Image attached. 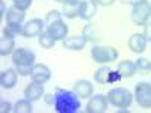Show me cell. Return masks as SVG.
<instances>
[{
  "label": "cell",
  "instance_id": "obj_1",
  "mask_svg": "<svg viewBox=\"0 0 151 113\" xmlns=\"http://www.w3.org/2000/svg\"><path fill=\"white\" fill-rule=\"evenodd\" d=\"M55 109L59 113H74L80 109L79 95L74 91H64L58 89L55 95Z\"/></svg>",
  "mask_w": 151,
  "mask_h": 113
},
{
  "label": "cell",
  "instance_id": "obj_2",
  "mask_svg": "<svg viewBox=\"0 0 151 113\" xmlns=\"http://www.w3.org/2000/svg\"><path fill=\"white\" fill-rule=\"evenodd\" d=\"M12 64L20 75H30L32 67L35 65V53L29 48H15L12 53Z\"/></svg>",
  "mask_w": 151,
  "mask_h": 113
},
{
  "label": "cell",
  "instance_id": "obj_3",
  "mask_svg": "<svg viewBox=\"0 0 151 113\" xmlns=\"http://www.w3.org/2000/svg\"><path fill=\"white\" fill-rule=\"evenodd\" d=\"M106 98L109 104L113 107H119V109H129L132 101H133V95L125 89V87H113L106 94Z\"/></svg>",
  "mask_w": 151,
  "mask_h": 113
},
{
  "label": "cell",
  "instance_id": "obj_4",
  "mask_svg": "<svg viewBox=\"0 0 151 113\" xmlns=\"http://www.w3.org/2000/svg\"><path fill=\"white\" fill-rule=\"evenodd\" d=\"M91 57L100 65H106L118 59V50L110 45H94L91 48Z\"/></svg>",
  "mask_w": 151,
  "mask_h": 113
},
{
  "label": "cell",
  "instance_id": "obj_5",
  "mask_svg": "<svg viewBox=\"0 0 151 113\" xmlns=\"http://www.w3.org/2000/svg\"><path fill=\"white\" fill-rule=\"evenodd\" d=\"M134 98L136 103L144 109H151V83L141 82L134 86Z\"/></svg>",
  "mask_w": 151,
  "mask_h": 113
},
{
  "label": "cell",
  "instance_id": "obj_6",
  "mask_svg": "<svg viewBox=\"0 0 151 113\" xmlns=\"http://www.w3.org/2000/svg\"><path fill=\"white\" fill-rule=\"evenodd\" d=\"M151 18V3L144 2L141 5H136L132 9V21L136 26H145Z\"/></svg>",
  "mask_w": 151,
  "mask_h": 113
},
{
  "label": "cell",
  "instance_id": "obj_7",
  "mask_svg": "<svg viewBox=\"0 0 151 113\" xmlns=\"http://www.w3.org/2000/svg\"><path fill=\"white\" fill-rule=\"evenodd\" d=\"M107 104H109V101H107L106 95L98 94V95L91 97V99L88 101L85 110L88 113H104L107 110Z\"/></svg>",
  "mask_w": 151,
  "mask_h": 113
},
{
  "label": "cell",
  "instance_id": "obj_8",
  "mask_svg": "<svg viewBox=\"0 0 151 113\" xmlns=\"http://www.w3.org/2000/svg\"><path fill=\"white\" fill-rule=\"evenodd\" d=\"M44 21L40 18H32L29 20L26 24L23 26V36L26 38H35V36H40L44 30Z\"/></svg>",
  "mask_w": 151,
  "mask_h": 113
},
{
  "label": "cell",
  "instance_id": "obj_9",
  "mask_svg": "<svg viewBox=\"0 0 151 113\" xmlns=\"http://www.w3.org/2000/svg\"><path fill=\"white\" fill-rule=\"evenodd\" d=\"M30 77L35 82L47 83L50 79H52V71H50V68L44 64H35L32 67V71H30Z\"/></svg>",
  "mask_w": 151,
  "mask_h": 113
},
{
  "label": "cell",
  "instance_id": "obj_10",
  "mask_svg": "<svg viewBox=\"0 0 151 113\" xmlns=\"http://www.w3.org/2000/svg\"><path fill=\"white\" fill-rule=\"evenodd\" d=\"M44 95V83H40V82H35L32 80L27 86L26 89H24V97L30 101H38V99H41V97Z\"/></svg>",
  "mask_w": 151,
  "mask_h": 113
},
{
  "label": "cell",
  "instance_id": "obj_11",
  "mask_svg": "<svg viewBox=\"0 0 151 113\" xmlns=\"http://www.w3.org/2000/svg\"><path fill=\"white\" fill-rule=\"evenodd\" d=\"M18 80V72L15 68H6L0 74V84H2L3 89H12L15 87Z\"/></svg>",
  "mask_w": 151,
  "mask_h": 113
},
{
  "label": "cell",
  "instance_id": "obj_12",
  "mask_svg": "<svg viewBox=\"0 0 151 113\" xmlns=\"http://www.w3.org/2000/svg\"><path fill=\"white\" fill-rule=\"evenodd\" d=\"M129 48L132 50V51L134 54H142L145 51V48H147V39H145V36L144 33H133L130 38H129Z\"/></svg>",
  "mask_w": 151,
  "mask_h": 113
},
{
  "label": "cell",
  "instance_id": "obj_13",
  "mask_svg": "<svg viewBox=\"0 0 151 113\" xmlns=\"http://www.w3.org/2000/svg\"><path fill=\"white\" fill-rule=\"evenodd\" d=\"M47 32L52 35L56 41H64L65 38L68 36V26L65 21H56L53 24H50L47 26Z\"/></svg>",
  "mask_w": 151,
  "mask_h": 113
},
{
  "label": "cell",
  "instance_id": "obj_14",
  "mask_svg": "<svg viewBox=\"0 0 151 113\" xmlns=\"http://www.w3.org/2000/svg\"><path fill=\"white\" fill-rule=\"evenodd\" d=\"M97 2L95 0H83L82 5H80V12H79V18L85 20V21H89L94 18L95 12H97Z\"/></svg>",
  "mask_w": 151,
  "mask_h": 113
},
{
  "label": "cell",
  "instance_id": "obj_15",
  "mask_svg": "<svg viewBox=\"0 0 151 113\" xmlns=\"http://www.w3.org/2000/svg\"><path fill=\"white\" fill-rule=\"evenodd\" d=\"M86 45V39L82 35H74V36H67L64 41H62V47L67 50H73V51H79L83 50Z\"/></svg>",
  "mask_w": 151,
  "mask_h": 113
},
{
  "label": "cell",
  "instance_id": "obj_16",
  "mask_svg": "<svg viewBox=\"0 0 151 113\" xmlns=\"http://www.w3.org/2000/svg\"><path fill=\"white\" fill-rule=\"evenodd\" d=\"M62 5H64V6H62V14H64L67 18L73 20L76 17H79L82 0H65Z\"/></svg>",
  "mask_w": 151,
  "mask_h": 113
},
{
  "label": "cell",
  "instance_id": "obj_17",
  "mask_svg": "<svg viewBox=\"0 0 151 113\" xmlns=\"http://www.w3.org/2000/svg\"><path fill=\"white\" fill-rule=\"evenodd\" d=\"M73 91L79 95V98H89L94 92V84L89 80H79L74 83Z\"/></svg>",
  "mask_w": 151,
  "mask_h": 113
},
{
  "label": "cell",
  "instance_id": "obj_18",
  "mask_svg": "<svg viewBox=\"0 0 151 113\" xmlns=\"http://www.w3.org/2000/svg\"><path fill=\"white\" fill-rule=\"evenodd\" d=\"M24 18H26V12L15 8L12 5L6 11V24H23Z\"/></svg>",
  "mask_w": 151,
  "mask_h": 113
},
{
  "label": "cell",
  "instance_id": "obj_19",
  "mask_svg": "<svg viewBox=\"0 0 151 113\" xmlns=\"http://www.w3.org/2000/svg\"><path fill=\"white\" fill-rule=\"evenodd\" d=\"M116 71L119 72V75H121V79H132L133 75L137 72L136 71V64L134 62H132V60H121L119 64H118V68H116Z\"/></svg>",
  "mask_w": 151,
  "mask_h": 113
},
{
  "label": "cell",
  "instance_id": "obj_20",
  "mask_svg": "<svg viewBox=\"0 0 151 113\" xmlns=\"http://www.w3.org/2000/svg\"><path fill=\"white\" fill-rule=\"evenodd\" d=\"M14 51H15V41H14V38L3 35L2 39H0V54L5 57V56L12 54Z\"/></svg>",
  "mask_w": 151,
  "mask_h": 113
},
{
  "label": "cell",
  "instance_id": "obj_21",
  "mask_svg": "<svg viewBox=\"0 0 151 113\" xmlns=\"http://www.w3.org/2000/svg\"><path fill=\"white\" fill-rule=\"evenodd\" d=\"M110 74H112V69L106 65H101L94 72V82L98 83V84H109Z\"/></svg>",
  "mask_w": 151,
  "mask_h": 113
},
{
  "label": "cell",
  "instance_id": "obj_22",
  "mask_svg": "<svg viewBox=\"0 0 151 113\" xmlns=\"http://www.w3.org/2000/svg\"><path fill=\"white\" fill-rule=\"evenodd\" d=\"M38 44H40L42 48H45V50H50V48H53V47H55L56 39H55V38L45 30V32H42L40 36H38Z\"/></svg>",
  "mask_w": 151,
  "mask_h": 113
},
{
  "label": "cell",
  "instance_id": "obj_23",
  "mask_svg": "<svg viewBox=\"0 0 151 113\" xmlns=\"http://www.w3.org/2000/svg\"><path fill=\"white\" fill-rule=\"evenodd\" d=\"M14 112L17 113H32L33 107H32V101L27 98L24 99H18V101L14 104Z\"/></svg>",
  "mask_w": 151,
  "mask_h": 113
},
{
  "label": "cell",
  "instance_id": "obj_24",
  "mask_svg": "<svg viewBox=\"0 0 151 113\" xmlns=\"http://www.w3.org/2000/svg\"><path fill=\"white\" fill-rule=\"evenodd\" d=\"M136 71L139 74H150L151 72V60L147 59V57H139L136 62Z\"/></svg>",
  "mask_w": 151,
  "mask_h": 113
},
{
  "label": "cell",
  "instance_id": "obj_25",
  "mask_svg": "<svg viewBox=\"0 0 151 113\" xmlns=\"http://www.w3.org/2000/svg\"><path fill=\"white\" fill-rule=\"evenodd\" d=\"M82 36L86 39V42H95L98 33H97V30H95V26H94V24H86V26L83 27Z\"/></svg>",
  "mask_w": 151,
  "mask_h": 113
},
{
  "label": "cell",
  "instance_id": "obj_26",
  "mask_svg": "<svg viewBox=\"0 0 151 113\" xmlns=\"http://www.w3.org/2000/svg\"><path fill=\"white\" fill-rule=\"evenodd\" d=\"M3 35L11 36V38H15L23 35V26L21 24H6V27L3 29Z\"/></svg>",
  "mask_w": 151,
  "mask_h": 113
},
{
  "label": "cell",
  "instance_id": "obj_27",
  "mask_svg": "<svg viewBox=\"0 0 151 113\" xmlns=\"http://www.w3.org/2000/svg\"><path fill=\"white\" fill-rule=\"evenodd\" d=\"M60 20H62V14L59 11H56V9L48 11L47 15H45V24H47V26H50V24H53L56 21H60Z\"/></svg>",
  "mask_w": 151,
  "mask_h": 113
},
{
  "label": "cell",
  "instance_id": "obj_28",
  "mask_svg": "<svg viewBox=\"0 0 151 113\" xmlns=\"http://www.w3.org/2000/svg\"><path fill=\"white\" fill-rule=\"evenodd\" d=\"M12 5H14L15 8H18V9L26 12L30 8V5H32V0H12Z\"/></svg>",
  "mask_w": 151,
  "mask_h": 113
},
{
  "label": "cell",
  "instance_id": "obj_29",
  "mask_svg": "<svg viewBox=\"0 0 151 113\" xmlns=\"http://www.w3.org/2000/svg\"><path fill=\"white\" fill-rule=\"evenodd\" d=\"M12 110H14V106H12L9 101H2L0 103V112L2 113H9Z\"/></svg>",
  "mask_w": 151,
  "mask_h": 113
},
{
  "label": "cell",
  "instance_id": "obj_30",
  "mask_svg": "<svg viewBox=\"0 0 151 113\" xmlns=\"http://www.w3.org/2000/svg\"><path fill=\"white\" fill-rule=\"evenodd\" d=\"M144 36H145V39H147V42H150L151 44V21H148L145 26H144Z\"/></svg>",
  "mask_w": 151,
  "mask_h": 113
},
{
  "label": "cell",
  "instance_id": "obj_31",
  "mask_svg": "<svg viewBox=\"0 0 151 113\" xmlns=\"http://www.w3.org/2000/svg\"><path fill=\"white\" fill-rule=\"evenodd\" d=\"M98 6H103V8H107V6H112L115 3V0H95Z\"/></svg>",
  "mask_w": 151,
  "mask_h": 113
},
{
  "label": "cell",
  "instance_id": "obj_32",
  "mask_svg": "<svg viewBox=\"0 0 151 113\" xmlns=\"http://www.w3.org/2000/svg\"><path fill=\"white\" fill-rule=\"evenodd\" d=\"M127 2H129L130 5L136 6V5H141V3H144V2H148V0H127Z\"/></svg>",
  "mask_w": 151,
  "mask_h": 113
},
{
  "label": "cell",
  "instance_id": "obj_33",
  "mask_svg": "<svg viewBox=\"0 0 151 113\" xmlns=\"http://www.w3.org/2000/svg\"><path fill=\"white\" fill-rule=\"evenodd\" d=\"M5 15V3H3V0H0V17H3Z\"/></svg>",
  "mask_w": 151,
  "mask_h": 113
},
{
  "label": "cell",
  "instance_id": "obj_34",
  "mask_svg": "<svg viewBox=\"0 0 151 113\" xmlns=\"http://www.w3.org/2000/svg\"><path fill=\"white\" fill-rule=\"evenodd\" d=\"M55 2H59V3H64L65 0H55Z\"/></svg>",
  "mask_w": 151,
  "mask_h": 113
}]
</instances>
